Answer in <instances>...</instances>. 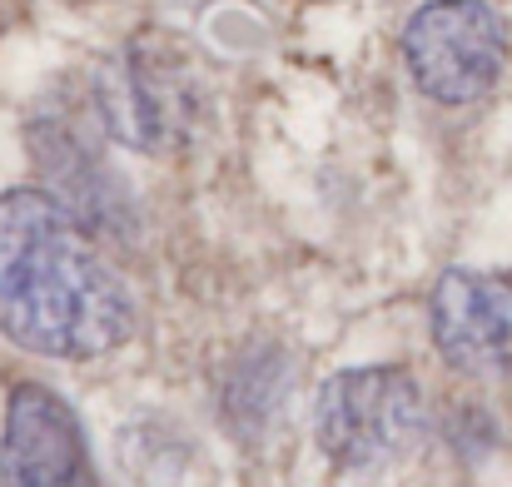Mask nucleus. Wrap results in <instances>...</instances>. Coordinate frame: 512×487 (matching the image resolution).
I'll use <instances>...</instances> for the list:
<instances>
[{"instance_id": "obj_6", "label": "nucleus", "mask_w": 512, "mask_h": 487, "mask_svg": "<svg viewBox=\"0 0 512 487\" xmlns=\"http://www.w3.org/2000/svg\"><path fill=\"white\" fill-rule=\"evenodd\" d=\"M438 353L468 378H512V279L448 269L428 304Z\"/></svg>"}, {"instance_id": "obj_3", "label": "nucleus", "mask_w": 512, "mask_h": 487, "mask_svg": "<svg viewBox=\"0 0 512 487\" xmlns=\"http://www.w3.org/2000/svg\"><path fill=\"white\" fill-rule=\"evenodd\" d=\"M413 85L438 105L483 100L508 65V25L488 0H428L403 25Z\"/></svg>"}, {"instance_id": "obj_2", "label": "nucleus", "mask_w": 512, "mask_h": 487, "mask_svg": "<svg viewBox=\"0 0 512 487\" xmlns=\"http://www.w3.org/2000/svg\"><path fill=\"white\" fill-rule=\"evenodd\" d=\"M428 428L423 393L413 373L393 363L373 368H343L319 388L314 403V438L324 458H334L348 473H373L408 448H418Z\"/></svg>"}, {"instance_id": "obj_5", "label": "nucleus", "mask_w": 512, "mask_h": 487, "mask_svg": "<svg viewBox=\"0 0 512 487\" xmlns=\"http://www.w3.org/2000/svg\"><path fill=\"white\" fill-rule=\"evenodd\" d=\"M0 483L5 487H100L90 438L75 408L45 388L20 383L5 403L0 433Z\"/></svg>"}, {"instance_id": "obj_1", "label": "nucleus", "mask_w": 512, "mask_h": 487, "mask_svg": "<svg viewBox=\"0 0 512 487\" xmlns=\"http://www.w3.org/2000/svg\"><path fill=\"white\" fill-rule=\"evenodd\" d=\"M130 328V284L80 214L45 189H0V333L45 358H100Z\"/></svg>"}, {"instance_id": "obj_4", "label": "nucleus", "mask_w": 512, "mask_h": 487, "mask_svg": "<svg viewBox=\"0 0 512 487\" xmlns=\"http://www.w3.org/2000/svg\"><path fill=\"white\" fill-rule=\"evenodd\" d=\"M95 105L120 145L140 155H170L194 130L199 90L189 85L179 60L135 45L95 75Z\"/></svg>"}]
</instances>
